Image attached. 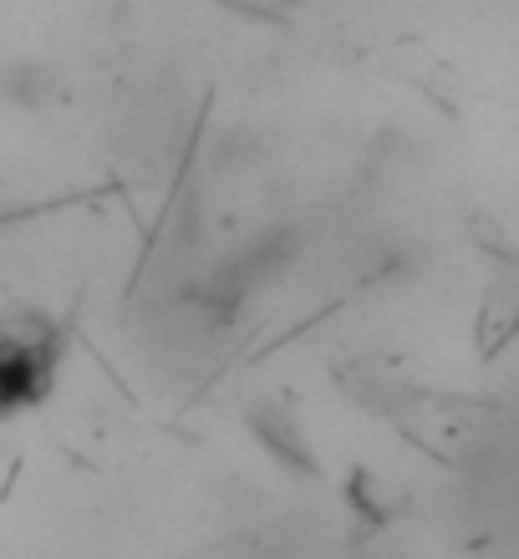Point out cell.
Masks as SVG:
<instances>
[{
	"instance_id": "6da1fadb",
	"label": "cell",
	"mask_w": 519,
	"mask_h": 559,
	"mask_svg": "<svg viewBox=\"0 0 519 559\" xmlns=\"http://www.w3.org/2000/svg\"><path fill=\"white\" fill-rule=\"evenodd\" d=\"M57 356H61V336L46 331L42 321L21 325V331H15V325L0 331V417L21 413V407L46 397L51 371H57Z\"/></svg>"
}]
</instances>
